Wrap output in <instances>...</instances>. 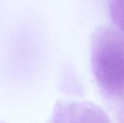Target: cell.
<instances>
[{
	"mask_svg": "<svg viewBox=\"0 0 124 123\" xmlns=\"http://www.w3.org/2000/svg\"><path fill=\"white\" fill-rule=\"evenodd\" d=\"M91 63L95 80L107 98L124 94V37L114 27H99L91 41Z\"/></svg>",
	"mask_w": 124,
	"mask_h": 123,
	"instance_id": "cell-1",
	"label": "cell"
},
{
	"mask_svg": "<svg viewBox=\"0 0 124 123\" xmlns=\"http://www.w3.org/2000/svg\"><path fill=\"white\" fill-rule=\"evenodd\" d=\"M109 10L113 22L124 37V0H110Z\"/></svg>",
	"mask_w": 124,
	"mask_h": 123,
	"instance_id": "cell-2",
	"label": "cell"
}]
</instances>
